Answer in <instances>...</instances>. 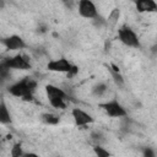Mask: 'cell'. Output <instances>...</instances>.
<instances>
[{
    "instance_id": "17",
    "label": "cell",
    "mask_w": 157,
    "mask_h": 157,
    "mask_svg": "<svg viewBox=\"0 0 157 157\" xmlns=\"http://www.w3.org/2000/svg\"><path fill=\"white\" fill-rule=\"evenodd\" d=\"M93 152H94V155L98 156V157H109V156L112 155L107 148H104V147L101 146V145H94V146H93Z\"/></svg>"
},
{
    "instance_id": "5",
    "label": "cell",
    "mask_w": 157,
    "mask_h": 157,
    "mask_svg": "<svg viewBox=\"0 0 157 157\" xmlns=\"http://www.w3.org/2000/svg\"><path fill=\"white\" fill-rule=\"evenodd\" d=\"M99 107L110 118H124V117L128 115V112H126L125 107L117 98L110 99V101H105L103 103H99Z\"/></svg>"
},
{
    "instance_id": "6",
    "label": "cell",
    "mask_w": 157,
    "mask_h": 157,
    "mask_svg": "<svg viewBox=\"0 0 157 157\" xmlns=\"http://www.w3.org/2000/svg\"><path fill=\"white\" fill-rule=\"evenodd\" d=\"M77 11L81 17L88 18V20H93L94 17L98 16L97 6L94 5V2L92 0H78Z\"/></svg>"
},
{
    "instance_id": "19",
    "label": "cell",
    "mask_w": 157,
    "mask_h": 157,
    "mask_svg": "<svg viewBox=\"0 0 157 157\" xmlns=\"http://www.w3.org/2000/svg\"><path fill=\"white\" fill-rule=\"evenodd\" d=\"M77 74H78V66H77V65H72L71 69H70L65 75H66L67 78H72V77H75Z\"/></svg>"
},
{
    "instance_id": "14",
    "label": "cell",
    "mask_w": 157,
    "mask_h": 157,
    "mask_svg": "<svg viewBox=\"0 0 157 157\" xmlns=\"http://www.w3.org/2000/svg\"><path fill=\"white\" fill-rule=\"evenodd\" d=\"M40 120H42L44 124H47V125H58L59 121H60L59 117H58L56 114H54V113H50V112L43 113V114L40 115Z\"/></svg>"
},
{
    "instance_id": "10",
    "label": "cell",
    "mask_w": 157,
    "mask_h": 157,
    "mask_svg": "<svg viewBox=\"0 0 157 157\" xmlns=\"http://www.w3.org/2000/svg\"><path fill=\"white\" fill-rule=\"evenodd\" d=\"M135 9L140 13H151L157 11V2L155 0H135Z\"/></svg>"
},
{
    "instance_id": "11",
    "label": "cell",
    "mask_w": 157,
    "mask_h": 157,
    "mask_svg": "<svg viewBox=\"0 0 157 157\" xmlns=\"http://www.w3.org/2000/svg\"><path fill=\"white\" fill-rule=\"evenodd\" d=\"M120 16H121V11H120L119 7L112 9V11L109 12L108 17L105 18V27H107L108 29H110V31L114 29V28L117 27L119 20H120Z\"/></svg>"
},
{
    "instance_id": "9",
    "label": "cell",
    "mask_w": 157,
    "mask_h": 157,
    "mask_svg": "<svg viewBox=\"0 0 157 157\" xmlns=\"http://www.w3.org/2000/svg\"><path fill=\"white\" fill-rule=\"evenodd\" d=\"M2 44L5 45V48L10 52H17V50H22L27 47L25 39L18 36V34H11L6 38L2 39Z\"/></svg>"
},
{
    "instance_id": "4",
    "label": "cell",
    "mask_w": 157,
    "mask_h": 157,
    "mask_svg": "<svg viewBox=\"0 0 157 157\" xmlns=\"http://www.w3.org/2000/svg\"><path fill=\"white\" fill-rule=\"evenodd\" d=\"M118 39L129 48H140L141 43L136 32L128 25H123L118 28Z\"/></svg>"
},
{
    "instance_id": "12",
    "label": "cell",
    "mask_w": 157,
    "mask_h": 157,
    "mask_svg": "<svg viewBox=\"0 0 157 157\" xmlns=\"http://www.w3.org/2000/svg\"><path fill=\"white\" fill-rule=\"evenodd\" d=\"M108 71H109L110 76L113 77L114 82H115L118 86L123 87V86H124V83H125V80H124L123 75L120 74V71H119V67H118V66H115L114 64H112V65L108 67Z\"/></svg>"
},
{
    "instance_id": "1",
    "label": "cell",
    "mask_w": 157,
    "mask_h": 157,
    "mask_svg": "<svg viewBox=\"0 0 157 157\" xmlns=\"http://www.w3.org/2000/svg\"><path fill=\"white\" fill-rule=\"evenodd\" d=\"M37 86H38L37 80L26 76L18 81L13 82L12 85H10L7 88V92L13 97H17L26 102H29L33 99V93L36 92Z\"/></svg>"
},
{
    "instance_id": "2",
    "label": "cell",
    "mask_w": 157,
    "mask_h": 157,
    "mask_svg": "<svg viewBox=\"0 0 157 157\" xmlns=\"http://www.w3.org/2000/svg\"><path fill=\"white\" fill-rule=\"evenodd\" d=\"M44 91H45L47 99H48L49 104L53 108L63 110V109H65L67 107L66 99L69 98V96H67V93L63 88H60V87H58L55 85L49 83V85H45Z\"/></svg>"
},
{
    "instance_id": "15",
    "label": "cell",
    "mask_w": 157,
    "mask_h": 157,
    "mask_svg": "<svg viewBox=\"0 0 157 157\" xmlns=\"http://www.w3.org/2000/svg\"><path fill=\"white\" fill-rule=\"evenodd\" d=\"M107 92H108V85H107L105 82H98V83L94 85L93 88H92V93H93V96H96V97H102V96H104Z\"/></svg>"
},
{
    "instance_id": "8",
    "label": "cell",
    "mask_w": 157,
    "mask_h": 157,
    "mask_svg": "<svg viewBox=\"0 0 157 157\" xmlns=\"http://www.w3.org/2000/svg\"><path fill=\"white\" fill-rule=\"evenodd\" d=\"M74 64L69 61L66 58H59L54 60H49L47 63V69L52 72H59V74H66Z\"/></svg>"
},
{
    "instance_id": "7",
    "label": "cell",
    "mask_w": 157,
    "mask_h": 157,
    "mask_svg": "<svg viewBox=\"0 0 157 157\" xmlns=\"http://www.w3.org/2000/svg\"><path fill=\"white\" fill-rule=\"evenodd\" d=\"M71 117L74 119L75 125L78 126V128H83V126L91 125L94 121V118L88 112H86V110H83L81 108H72Z\"/></svg>"
},
{
    "instance_id": "16",
    "label": "cell",
    "mask_w": 157,
    "mask_h": 157,
    "mask_svg": "<svg viewBox=\"0 0 157 157\" xmlns=\"http://www.w3.org/2000/svg\"><path fill=\"white\" fill-rule=\"evenodd\" d=\"M25 153L26 152L23 151V147H22V145L20 142L15 144L10 150V156L11 157H22V156H25Z\"/></svg>"
},
{
    "instance_id": "18",
    "label": "cell",
    "mask_w": 157,
    "mask_h": 157,
    "mask_svg": "<svg viewBox=\"0 0 157 157\" xmlns=\"http://www.w3.org/2000/svg\"><path fill=\"white\" fill-rule=\"evenodd\" d=\"M103 137H104V136H103V134H102L101 131H93V132L91 134V140H92L96 145H101V142L104 140Z\"/></svg>"
},
{
    "instance_id": "3",
    "label": "cell",
    "mask_w": 157,
    "mask_h": 157,
    "mask_svg": "<svg viewBox=\"0 0 157 157\" xmlns=\"http://www.w3.org/2000/svg\"><path fill=\"white\" fill-rule=\"evenodd\" d=\"M0 67L7 69V70H29L31 69V61L29 58L25 54H15L12 56L5 58L1 60Z\"/></svg>"
},
{
    "instance_id": "20",
    "label": "cell",
    "mask_w": 157,
    "mask_h": 157,
    "mask_svg": "<svg viewBox=\"0 0 157 157\" xmlns=\"http://www.w3.org/2000/svg\"><path fill=\"white\" fill-rule=\"evenodd\" d=\"M142 155L145 157H155V151L151 147H145L142 151Z\"/></svg>"
},
{
    "instance_id": "13",
    "label": "cell",
    "mask_w": 157,
    "mask_h": 157,
    "mask_svg": "<svg viewBox=\"0 0 157 157\" xmlns=\"http://www.w3.org/2000/svg\"><path fill=\"white\" fill-rule=\"evenodd\" d=\"M0 121L2 125H7L11 123V114L10 110L7 109V105L4 101H1L0 103Z\"/></svg>"
}]
</instances>
